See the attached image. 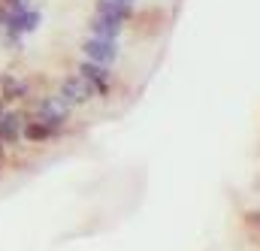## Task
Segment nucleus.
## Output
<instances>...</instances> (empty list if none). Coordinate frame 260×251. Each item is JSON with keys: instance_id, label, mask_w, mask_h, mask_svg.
<instances>
[{"instance_id": "0eeeda50", "label": "nucleus", "mask_w": 260, "mask_h": 251, "mask_svg": "<svg viewBox=\"0 0 260 251\" xmlns=\"http://www.w3.org/2000/svg\"><path fill=\"white\" fill-rule=\"evenodd\" d=\"M94 12L97 15H106V18H112L118 24H127L130 18H133V6L115 3V0H94Z\"/></svg>"}, {"instance_id": "f8f14e48", "label": "nucleus", "mask_w": 260, "mask_h": 251, "mask_svg": "<svg viewBox=\"0 0 260 251\" xmlns=\"http://www.w3.org/2000/svg\"><path fill=\"white\" fill-rule=\"evenodd\" d=\"M6 148H9V145H6V142H3V136H0V161L6 158Z\"/></svg>"}, {"instance_id": "f03ea898", "label": "nucleus", "mask_w": 260, "mask_h": 251, "mask_svg": "<svg viewBox=\"0 0 260 251\" xmlns=\"http://www.w3.org/2000/svg\"><path fill=\"white\" fill-rule=\"evenodd\" d=\"M58 94H64V100H70L73 106H85V103H91V100L97 97L94 85H91V82H85L79 73H76V76H64V79H61Z\"/></svg>"}, {"instance_id": "423d86ee", "label": "nucleus", "mask_w": 260, "mask_h": 251, "mask_svg": "<svg viewBox=\"0 0 260 251\" xmlns=\"http://www.w3.org/2000/svg\"><path fill=\"white\" fill-rule=\"evenodd\" d=\"M30 97V82L18 73H0V100L3 103H15V100H27Z\"/></svg>"}, {"instance_id": "9b49d317", "label": "nucleus", "mask_w": 260, "mask_h": 251, "mask_svg": "<svg viewBox=\"0 0 260 251\" xmlns=\"http://www.w3.org/2000/svg\"><path fill=\"white\" fill-rule=\"evenodd\" d=\"M3 27H6V3L0 0V30H3Z\"/></svg>"}, {"instance_id": "f257e3e1", "label": "nucleus", "mask_w": 260, "mask_h": 251, "mask_svg": "<svg viewBox=\"0 0 260 251\" xmlns=\"http://www.w3.org/2000/svg\"><path fill=\"white\" fill-rule=\"evenodd\" d=\"M70 109H73V103L64 100V94H43V97L30 100V118L46 121L58 130H64V124L70 121Z\"/></svg>"}, {"instance_id": "2eb2a0df", "label": "nucleus", "mask_w": 260, "mask_h": 251, "mask_svg": "<svg viewBox=\"0 0 260 251\" xmlns=\"http://www.w3.org/2000/svg\"><path fill=\"white\" fill-rule=\"evenodd\" d=\"M0 173H3V161H0Z\"/></svg>"}, {"instance_id": "9d476101", "label": "nucleus", "mask_w": 260, "mask_h": 251, "mask_svg": "<svg viewBox=\"0 0 260 251\" xmlns=\"http://www.w3.org/2000/svg\"><path fill=\"white\" fill-rule=\"evenodd\" d=\"M9 9H27V6H34V0H3Z\"/></svg>"}, {"instance_id": "ddd939ff", "label": "nucleus", "mask_w": 260, "mask_h": 251, "mask_svg": "<svg viewBox=\"0 0 260 251\" xmlns=\"http://www.w3.org/2000/svg\"><path fill=\"white\" fill-rule=\"evenodd\" d=\"M115 3H127V6H133V3H136V0H115Z\"/></svg>"}, {"instance_id": "6e6552de", "label": "nucleus", "mask_w": 260, "mask_h": 251, "mask_svg": "<svg viewBox=\"0 0 260 251\" xmlns=\"http://www.w3.org/2000/svg\"><path fill=\"white\" fill-rule=\"evenodd\" d=\"M88 30H91V37H103V40H118L121 37V30H124V24H118V21H112V18H106V15H91L88 18Z\"/></svg>"}, {"instance_id": "4468645a", "label": "nucleus", "mask_w": 260, "mask_h": 251, "mask_svg": "<svg viewBox=\"0 0 260 251\" xmlns=\"http://www.w3.org/2000/svg\"><path fill=\"white\" fill-rule=\"evenodd\" d=\"M0 115H3V100H0Z\"/></svg>"}, {"instance_id": "39448f33", "label": "nucleus", "mask_w": 260, "mask_h": 251, "mask_svg": "<svg viewBox=\"0 0 260 251\" xmlns=\"http://www.w3.org/2000/svg\"><path fill=\"white\" fill-rule=\"evenodd\" d=\"M27 118H30V112H24V109H3V115H0V136H3L6 145H18L21 142V130L27 124Z\"/></svg>"}, {"instance_id": "7ed1b4c3", "label": "nucleus", "mask_w": 260, "mask_h": 251, "mask_svg": "<svg viewBox=\"0 0 260 251\" xmlns=\"http://www.w3.org/2000/svg\"><path fill=\"white\" fill-rule=\"evenodd\" d=\"M76 73L85 79V82H91L94 85V91H97V97H106L109 94V85H112V70L106 67V64H97V61H85L76 67Z\"/></svg>"}, {"instance_id": "20e7f679", "label": "nucleus", "mask_w": 260, "mask_h": 251, "mask_svg": "<svg viewBox=\"0 0 260 251\" xmlns=\"http://www.w3.org/2000/svg\"><path fill=\"white\" fill-rule=\"evenodd\" d=\"M82 52H85V58H88V61H97V64H106V67H112V64L118 61V40L88 37V40L82 43Z\"/></svg>"}, {"instance_id": "1a4fd4ad", "label": "nucleus", "mask_w": 260, "mask_h": 251, "mask_svg": "<svg viewBox=\"0 0 260 251\" xmlns=\"http://www.w3.org/2000/svg\"><path fill=\"white\" fill-rule=\"evenodd\" d=\"M61 130L52 124H46V121H37V118H27V124L21 130V139H27V142H34V145H40V142H49V139H55Z\"/></svg>"}]
</instances>
